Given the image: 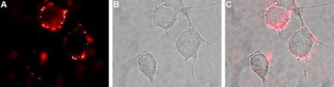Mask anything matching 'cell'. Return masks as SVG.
I'll return each instance as SVG.
<instances>
[{"label": "cell", "instance_id": "6da1fadb", "mask_svg": "<svg viewBox=\"0 0 334 87\" xmlns=\"http://www.w3.org/2000/svg\"><path fill=\"white\" fill-rule=\"evenodd\" d=\"M202 42L212 46L205 40L199 34L193 24L189 25V28L181 33L176 41L177 51L182 55L185 60L193 58L192 66V77H194V66L197 57V52Z\"/></svg>", "mask_w": 334, "mask_h": 87}, {"label": "cell", "instance_id": "7a4b0ae2", "mask_svg": "<svg viewBox=\"0 0 334 87\" xmlns=\"http://www.w3.org/2000/svg\"><path fill=\"white\" fill-rule=\"evenodd\" d=\"M314 37L306 28L295 32L290 38L288 46L290 52L298 58L306 56L314 42Z\"/></svg>", "mask_w": 334, "mask_h": 87}, {"label": "cell", "instance_id": "3957f363", "mask_svg": "<svg viewBox=\"0 0 334 87\" xmlns=\"http://www.w3.org/2000/svg\"><path fill=\"white\" fill-rule=\"evenodd\" d=\"M176 10L161 3L153 11V19L155 25L166 31L171 28L177 19Z\"/></svg>", "mask_w": 334, "mask_h": 87}, {"label": "cell", "instance_id": "277c9868", "mask_svg": "<svg viewBox=\"0 0 334 87\" xmlns=\"http://www.w3.org/2000/svg\"><path fill=\"white\" fill-rule=\"evenodd\" d=\"M290 12L281 7L272 5L265 11L267 25L276 30L284 28L290 19Z\"/></svg>", "mask_w": 334, "mask_h": 87}, {"label": "cell", "instance_id": "5b68a950", "mask_svg": "<svg viewBox=\"0 0 334 87\" xmlns=\"http://www.w3.org/2000/svg\"><path fill=\"white\" fill-rule=\"evenodd\" d=\"M250 64L252 71L263 82H265L268 72L269 64L265 55L258 51L255 52L250 57Z\"/></svg>", "mask_w": 334, "mask_h": 87}, {"label": "cell", "instance_id": "8992f818", "mask_svg": "<svg viewBox=\"0 0 334 87\" xmlns=\"http://www.w3.org/2000/svg\"><path fill=\"white\" fill-rule=\"evenodd\" d=\"M139 70L152 82L156 71L157 62L154 56L147 51H143L138 57Z\"/></svg>", "mask_w": 334, "mask_h": 87}]
</instances>
